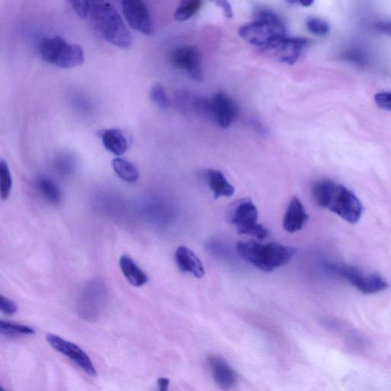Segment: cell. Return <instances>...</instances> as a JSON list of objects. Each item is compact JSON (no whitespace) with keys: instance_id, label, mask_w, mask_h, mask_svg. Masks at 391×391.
I'll list each match as a JSON object with an SVG mask.
<instances>
[{"instance_id":"603a6c76","label":"cell","mask_w":391,"mask_h":391,"mask_svg":"<svg viewBox=\"0 0 391 391\" xmlns=\"http://www.w3.org/2000/svg\"><path fill=\"white\" fill-rule=\"evenodd\" d=\"M0 333L7 338H19L35 335V331L26 325L1 321Z\"/></svg>"},{"instance_id":"d6a6232c","label":"cell","mask_w":391,"mask_h":391,"mask_svg":"<svg viewBox=\"0 0 391 391\" xmlns=\"http://www.w3.org/2000/svg\"><path fill=\"white\" fill-rule=\"evenodd\" d=\"M170 380L161 378L158 380L157 391H169Z\"/></svg>"},{"instance_id":"e575fe53","label":"cell","mask_w":391,"mask_h":391,"mask_svg":"<svg viewBox=\"0 0 391 391\" xmlns=\"http://www.w3.org/2000/svg\"><path fill=\"white\" fill-rule=\"evenodd\" d=\"M0 391H6L3 387H1V388H0Z\"/></svg>"},{"instance_id":"44dd1931","label":"cell","mask_w":391,"mask_h":391,"mask_svg":"<svg viewBox=\"0 0 391 391\" xmlns=\"http://www.w3.org/2000/svg\"><path fill=\"white\" fill-rule=\"evenodd\" d=\"M36 188L43 198L53 204H59L62 200V193L54 181L46 177L36 180Z\"/></svg>"},{"instance_id":"52a82bcc","label":"cell","mask_w":391,"mask_h":391,"mask_svg":"<svg viewBox=\"0 0 391 391\" xmlns=\"http://www.w3.org/2000/svg\"><path fill=\"white\" fill-rule=\"evenodd\" d=\"M107 289L102 281L86 285L77 302V313L84 320L96 321L103 314L107 303Z\"/></svg>"},{"instance_id":"277c9868","label":"cell","mask_w":391,"mask_h":391,"mask_svg":"<svg viewBox=\"0 0 391 391\" xmlns=\"http://www.w3.org/2000/svg\"><path fill=\"white\" fill-rule=\"evenodd\" d=\"M256 19L238 30L241 37L249 44L265 49L273 40L286 35L283 21L276 14L260 11Z\"/></svg>"},{"instance_id":"4dcf8cb0","label":"cell","mask_w":391,"mask_h":391,"mask_svg":"<svg viewBox=\"0 0 391 391\" xmlns=\"http://www.w3.org/2000/svg\"><path fill=\"white\" fill-rule=\"evenodd\" d=\"M374 30L379 33L391 35V21H379L374 25Z\"/></svg>"},{"instance_id":"9c48e42d","label":"cell","mask_w":391,"mask_h":391,"mask_svg":"<svg viewBox=\"0 0 391 391\" xmlns=\"http://www.w3.org/2000/svg\"><path fill=\"white\" fill-rule=\"evenodd\" d=\"M122 5L123 14L130 27L146 35L153 33V23L146 3L140 0H127L122 2Z\"/></svg>"},{"instance_id":"30bf717a","label":"cell","mask_w":391,"mask_h":391,"mask_svg":"<svg viewBox=\"0 0 391 391\" xmlns=\"http://www.w3.org/2000/svg\"><path fill=\"white\" fill-rule=\"evenodd\" d=\"M202 56L198 47L187 46L175 48L171 54V62L177 68L184 70L194 81H201Z\"/></svg>"},{"instance_id":"1f68e13d","label":"cell","mask_w":391,"mask_h":391,"mask_svg":"<svg viewBox=\"0 0 391 391\" xmlns=\"http://www.w3.org/2000/svg\"><path fill=\"white\" fill-rule=\"evenodd\" d=\"M216 5H218L220 8L223 11L224 15L227 18H231L233 16V9H231V5L226 0H220V1H216Z\"/></svg>"},{"instance_id":"ffe728a7","label":"cell","mask_w":391,"mask_h":391,"mask_svg":"<svg viewBox=\"0 0 391 391\" xmlns=\"http://www.w3.org/2000/svg\"><path fill=\"white\" fill-rule=\"evenodd\" d=\"M67 41L60 36L42 39L39 42V50L41 59L50 64H55L57 56Z\"/></svg>"},{"instance_id":"cb8c5ba5","label":"cell","mask_w":391,"mask_h":391,"mask_svg":"<svg viewBox=\"0 0 391 391\" xmlns=\"http://www.w3.org/2000/svg\"><path fill=\"white\" fill-rule=\"evenodd\" d=\"M202 2L199 0H185L181 2L175 14L178 21H185L192 18L201 8Z\"/></svg>"},{"instance_id":"7402d4cb","label":"cell","mask_w":391,"mask_h":391,"mask_svg":"<svg viewBox=\"0 0 391 391\" xmlns=\"http://www.w3.org/2000/svg\"><path fill=\"white\" fill-rule=\"evenodd\" d=\"M115 173L122 180L128 183H134L140 178V171L136 166L124 158H115L112 163Z\"/></svg>"},{"instance_id":"e0dca14e","label":"cell","mask_w":391,"mask_h":391,"mask_svg":"<svg viewBox=\"0 0 391 391\" xmlns=\"http://www.w3.org/2000/svg\"><path fill=\"white\" fill-rule=\"evenodd\" d=\"M207 182L216 200L222 197L230 198L235 193L234 187L220 171L209 170L207 173Z\"/></svg>"},{"instance_id":"9a60e30c","label":"cell","mask_w":391,"mask_h":391,"mask_svg":"<svg viewBox=\"0 0 391 391\" xmlns=\"http://www.w3.org/2000/svg\"><path fill=\"white\" fill-rule=\"evenodd\" d=\"M175 262L181 271L191 274L196 278H201L205 274L204 266L199 258L185 246H180L177 249Z\"/></svg>"},{"instance_id":"5bb4252c","label":"cell","mask_w":391,"mask_h":391,"mask_svg":"<svg viewBox=\"0 0 391 391\" xmlns=\"http://www.w3.org/2000/svg\"><path fill=\"white\" fill-rule=\"evenodd\" d=\"M308 220L309 215L305 208L298 198L294 197L284 216V229L289 233H296L306 225Z\"/></svg>"},{"instance_id":"484cf974","label":"cell","mask_w":391,"mask_h":391,"mask_svg":"<svg viewBox=\"0 0 391 391\" xmlns=\"http://www.w3.org/2000/svg\"><path fill=\"white\" fill-rule=\"evenodd\" d=\"M150 98L159 108L166 110L171 105V101L168 93L160 84L152 86L150 90Z\"/></svg>"},{"instance_id":"8992f818","label":"cell","mask_w":391,"mask_h":391,"mask_svg":"<svg viewBox=\"0 0 391 391\" xmlns=\"http://www.w3.org/2000/svg\"><path fill=\"white\" fill-rule=\"evenodd\" d=\"M328 269L356 287L365 294H374L385 291L388 282L379 274H364L356 267L345 265H328Z\"/></svg>"},{"instance_id":"4316f807","label":"cell","mask_w":391,"mask_h":391,"mask_svg":"<svg viewBox=\"0 0 391 391\" xmlns=\"http://www.w3.org/2000/svg\"><path fill=\"white\" fill-rule=\"evenodd\" d=\"M307 28L309 32L318 36H324L330 31L327 21L318 18L309 19L307 23Z\"/></svg>"},{"instance_id":"ac0fdd59","label":"cell","mask_w":391,"mask_h":391,"mask_svg":"<svg viewBox=\"0 0 391 391\" xmlns=\"http://www.w3.org/2000/svg\"><path fill=\"white\" fill-rule=\"evenodd\" d=\"M84 61L83 48L78 45L67 44L64 46L55 65L63 69L73 68L82 65Z\"/></svg>"},{"instance_id":"83f0119b","label":"cell","mask_w":391,"mask_h":391,"mask_svg":"<svg viewBox=\"0 0 391 391\" xmlns=\"http://www.w3.org/2000/svg\"><path fill=\"white\" fill-rule=\"evenodd\" d=\"M0 309L7 316H12L17 314L18 307L15 302L1 295L0 296Z\"/></svg>"},{"instance_id":"2e32d148","label":"cell","mask_w":391,"mask_h":391,"mask_svg":"<svg viewBox=\"0 0 391 391\" xmlns=\"http://www.w3.org/2000/svg\"><path fill=\"white\" fill-rule=\"evenodd\" d=\"M99 136L105 149L115 155L120 156L128 149V141L120 130L117 128L103 129Z\"/></svg>"},{"instance_id":"3957f363","label":"cell","mask_w":391,"mask_h":391,"mask_svg":"<svg viewBox=\"0 0 391 391\" xmlns=\"http://www.w3.org/2000/svg\"><path fill=\"white\" fill-rule=\"evenodd\" d=\"M88 17L93 27L108 42L120 48L131 46L132 34L112 4L107 2L90 3Z\"/></svg>"},{"instance_id":"8fae6325","label":"cell","mask_w":391,"mask_h":391,"mask_svg":"<svg viewBox=\"0 0 391 391\" xmlns=\"http://www.w3.org/2000/svg\"><path fill=\"white\" fill-rule=\"evenodd\" d=\"M307 45L305 39L288 38L285 35L273 40L265 49L271 50L280 61L292 65L298 61Z\"/></svg>"},{"instance_id":"6da1fadb","label":"cell","mask_w":391,"mask_h":391,"mask_svg":"<svg viewBox=\"0 0 391 391\" xmlns=\"http://www.w3.org/2000/svg\"><path fill=\"white\" fill-rule=\"evenodd\" d=\"M312 196L316 204L336 213L347 222H358L363 206L351 191L345 186L330 180H318L312 187Z\"/></svg>"},{"instance_id":"d4e9b609","label":"cell","mask_w":391,"mask_h":391,"mask_svg":"<svg viewBox=\"0 0 391 391\" xmlns=\"http://www.w3.org/2000/svg\"><path fill=\"white\" fill-rule=\"evenodd\" d=\"M12 186V179L8 164L1 159L0 161V192L3 200L9 198Z\"/></svg>"},{"instance_id":"ba28073f","label":"cell","mask_w":391,"mask_h":391,"mask_svg":"<svg viewBox=\"0 0 391 391\" xmlns=\"http://www.w3.org/2000/svg\"><path fill=\"white\" fill-rule=\"evenodd\" d=\"M46 339L55 350L74 362L86 374L90 376L97 375L96 368L94 366L92 360L81 347L54 334L47 335Z\"/></svg>"},{"instance_id":"4fadbf2b","label":"cell","mask_w":391,"mask_h":391,"mask_svg":"<svg viewBox=\"0 0 391 391\" xmlns=\"http://www.w3.org/2000/svg\"><path fill=\"white\" fill-rule=\"evenodd\" d=\"M211 115L222 128H227L238 115L235 101L222 93H216L211 100Z\"/></svg>"},{"instance_id":"f546056e","label":"cell","mask_w":391,"mask_h":391,"mask_svg":"<svg viewBox=\"0 0 391 391\" xmlns=\"http://www.w3.org/2000/svg\"><path fill=\"white\" fill-rule=\"evenodd\" d=\"M376 105L383 110L391 111V93H379L374 97Z\"/></svg>"},{"instance_id":"836d02e7","label":"cell","mask_w":391,"mask_h":391,"mask_svg":"<svg viewBox=\"0 0 391 391\" xmlns=\"http://www.w3.org/2000/svg\"><path fill=\"white\" fill-rule=\"evenodd\" d=\"M299 3L301 6L308 7L310 6L311 5H313L314 1H301Z\"/></svg>"},{"instance_id":"5b68a950","label":"cell","mask_w":391,"mask_h":391,"mask_svg":"<svg viewBox=\"0 0 391 391\" xmlns=\"http://www.w3.org/2000/svg\"><path fill=\"white\" fill-rule=\"evenodd\" d=\"M229 219L238 234L253 236L258 240H265L270 235L269 229L258 223V209L249 198L237 202L231 209Z\"/></svg>"},{"instance_id":"7a4b0ae2","label":"cell","mask_w":391,"mask_h":391,"mask_svg":"<svg viewBox=\"0 0 391 391\" xmlns=\"http://www.w3.org/2000/svg\"><path fill=\"white\" fill-rule=\"evenodd\" d=\"M236 249L238 255L246 262L265 272H271L285 266L296 254V249L291 246L274 242H240Z\"/></svg>"},{"instance_id":"7c38bea8","label":"cell","mask_w":391,"mask_h":391,"mask_svg":"<svg viewBox=\"0 0 391 391\" xmlns=\"http://www.w3.org/2000/svg\"><path fill=\"white\" fill-rule=\"evenodd\" d=\"M207 361L217 386L224 391H230L236 386L237 374L225 359L216 356V354H211Z\"/></svg>"},{"instance_id":"f1b7e54d","label":"cell","mask_w":391,"mask_h":391,"mask_svg":"<svg viewBox=\"0 0 391 391\" xmlns=\"http://www.w3.org/2000/svg\"><path fill=\"white\" fill-rule=\"evenodd\" d=\"M72 8L76 12L79 17L86 19L89 16L90 3L86 1H71Z\"/></svg>"},{"instance_id":"d6986e66","label":"cell","mask_w":391,"mask_h":391,"mask_svg":"<svg viewBox=\"0 0 391 391\" xmlns=\"http://www.w3.org/2000/svg\"><path fill=\"white\" fill-rule=\"evenodd\" d=\"M120 265L123 275L133 286L140 287L147 283L149 278L146 274L131 258L127 256H122Z\"/></svg>"}]
</instances>
